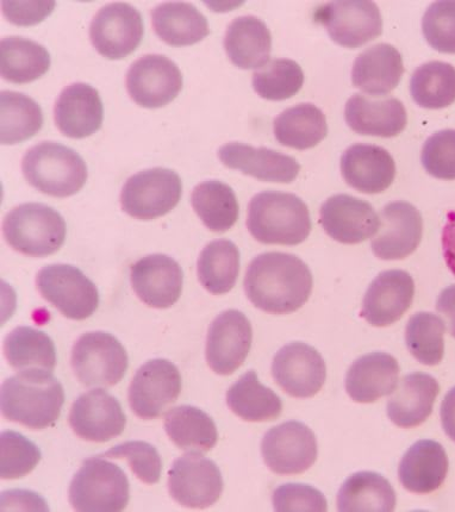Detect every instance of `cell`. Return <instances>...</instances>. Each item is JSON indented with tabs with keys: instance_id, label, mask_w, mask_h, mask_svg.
I'll return each mask as SVG.
<instances>
[{
	"instance_id": "cell-1",
	"label": "cell",
	"mask_w": 455,
	"mask_h": 512,
	"mask_svg": "<svg viewBox=\"0 0 455 512\" xmlns=\"http://www.w3.org/2000/svg\"><path fill=\"white\" fill-rule=\"evenodd\" d=\"M313 274L303 260L288 253H264L249 264L243 280L255 308L286 315L301 309L313 291Z\"/></svg>"
},
{
	"instance_id": "cell-2",
	"label": "cell",
	"mask_w": 455,
	"mask_h": 512,
	"mask_svg": "<svg viewBox=\"0 0 455 512\" xmlns=\"http://www.w3.org/2000/svg\"><path fill=\"white\" fill-rule=\"evenodd\" d=\"M2 414L30 429H46L59 420L65 391L52 371H21L2 385Z\"/></svg>"
},
{
	"instance_id": "cell-3",
	"label": "cell",
	"mask_w": 455,
	"mask_h": 512,
	"mask_svg": "<svg viewBox=\"0 0 455 512\" xmlns=\"http://www.w3.org/2000/svg\"><path fill=\"white\" fill-rule=\"evenodd\" d=\"M247 228L264 245H301L310 235V212L294 193L260 192L249 202Z\"/></svg>"
},
{
	"instance_id": "cell-4",
	"label": "cell",
	"mask_w": 455,
	"mask_h": 512,
	"mask_svg": "<svg viewBox=\"0 0 455 512\" xmlns=\"http://www.w3.org/2000/svg\"><path fill=\"white\" fill-rule=\"evenodd\" d=\"M22 171L36 190L56 198L76 195L89 177L83 158L56 142H42L30 148L24 155Z\"/></svg>"
},
{
	"instance_id": "cell-5",
	"label": "cell",
	"mask_w": 455,
	"mask_h": 512,
	"mask_svg": "<svg viewBox=\"0 0 455 512\" xmlns=\"http://www.w3.org/2000/svg\"><path fill=\"white\" fill-rule=\"evenodd\" d=\"M3 234L18 253L45 258L59 251L66 240V222L46 204L27 203L5 216Z\"/></svg>"
},
{
	"instance_id": "cell-6",
	"label": "cell",
	"mask_w": 455,
	"mask_h": 512,
	"mask_svg": "<svg viewBox=\"0 0 455 512\" xmlns=\"http://www.w3.org/2000/svg\"><path fill=\"white\" fill-rule=\"evenodd\" d=\"M129 498L126 473L99 455L84 461L68 490L72 508L81 512H120L127 508Z\"/></svg>"
},
{
	"instance_id": "cell-7",
	"label": "cell",
	"mask_w": 455,
	"mask_h": 512,
	"mask_svg": "<svg viewBox=\"0 0 455 512\" xmlns=\"http://www.w3.org/2000/svg\"><path fill=\"white\" fill-rule=\"evenodd\" d=\"M71 364L79 382L87 387H110L126 376V348L114 335L93 332L81 335L73 347Z\"/></svg>"
},
{
	"instance_id": "cell-8",
	"label": "cell",
	"mask_w": 455,
	"mask_h": 512,
	"mask_svg": "<svg viewBox=\"0 0 455 512\" xmlns=\"http://www.w3.org/2000/svg\"><path fill=\"white\" fill-rule=\"evenodd\" d=\"M41 296L70 320L84 321L99 307V292L79 268L56 264L43 267L36 277Z\"/></svg>"
},
{
	"instance_id": "cell-9",
	"label": "cell",
	"mask_w": 455,
	"mask_h": 512,
	"mask_svg": "<svg viewBox=\"0 0 455 512\" xmlns=\"http://www.w3.org/2000/svg\"><path fill=\"white\" fill-rule=\"evenodd\" d=\"M183 195L182 179L167 168H152L134 174L121 192V205L126 214L149 221L165 216L178 205Z\"/></svg>"
},
{
	"instance_id": "cell-10",
	"label": "cell",
	"mask_w": 455,
	"mask_h": 512,
	"mask_svg": "<svg viewBox=\"0 0 455 512\" xmlns=\"http://www.w3.org/2000/svg\"><path fill=\"white\" fill-rule=\"evenodd\" d=\"M314 20L326 28L330 39L345 48H359L383 33L382 14L370 0L324 4L314 12Z\"/></svg>"
},
{
	"instance_id": "cell-11",
	"label": "cell",
	"mask_w": 455,
	"mask_h": 512,
	"mask_svg": "<svg viewBox=\"0 0 455 512\" xmlns=\"http://www.w3.org/2000/svg\"><path fill=\"white\" fill-rule=\"evenodd\" d=\"M265 464L280 476L308 471L319 455L316 436L308 426L289 421L274 427L261 441Z\"/></svg>"
},
{
	"instance_id": "cell-12",
	"label": "cell",
	"mask_w": 455,
	"mask_h": 512,
	"mask_svg": "<svg viewBox=\"0 0 455 512\" xmlns=\"http://www.w3.org/2000/svg\"><path fill=\"white\" fill-rule=\"evenodd\" d=\"M223 487L220 468L199 453L183 455L168 472L170 495L183 507L209 508L221 498Z\"/></svg>"
},
{
	"instance_id": "cell-13",
	"label": "cell",
	"mask_w": 455,
	"mask_h": 512,
	"mask_svg": "<svg viewBox=\"0 0 455 512\" xmlns=\"http://www.w3.org/2000/svg\"><path fill=\"white\" fill-rule=\"evenodd\" d=\"M182 386V376L173 362L166 359L147 361L130 384V408L142 420H155L177 401Z\"/></svg>"
},
{
	"instance_id": "cell-14",
	"label": "cell",
	"mask_w": 455,
	"mask_h": 512,
	"mask_svg": "<svg viewBox=\"0 0 455 512\" xmlns=\"http://www.w3.org/2000/svg\"><path fill=\"white\" fill-rule=\"evenodd\" d=\"M145 26L143 18L128 3L104 6L93 18L90 37L97 52L110 60L127 58L139 47Z\"/></svg>"
},
{
	"instance_id": "cell-15",
	"label": "cell",
	"mask_w": 455,
	"mask_h": 512,
	"mask_svg": "<svg viewBox=\"0 0 455 512\" xmlns=\"http://www.w3.org/2000/svg\"><path fill=\"white\" fill-rule=\"evenodd\" d=\"M126 85L136 104L158 109L178 97L183 89V74L166 56L145 55L129 67Z\"/></svg>"
},
{
	"instance_id": "cell-16",
	"label": "cell",
	"mask_w": 455,
	"mask_h": 512,
	"mask_svg": "<svg viewBox=\"0 0 455 512\" xmlns=\"http://www.w3.org/2000/svg\"><path fill=\"white\" fill-rule=\"evenodd\" d=\"M252 324L243 312L227 310L211 323L205 347V358L211 370L220 376H230L251 351Z\"/></svg>"
},
{
	"instance_id": "cell-17",
	"label": "cell",
	"mask_w": 455,
	"mask_h": 512,
	"mask_svg": "<svg viewBox=\"0 0 455 512\" xmlns=\"http://www.w3.org/2000/svg\"><path fill=\"white\" fill-rule=\"evenodd\" d=\"M272 376L289 396L314 397L326 382V362L314 347L292 342L279 349L274 357Z\"/></svg>"
},
{
	"instance_id": "cell-18",
	"label": "cell",
	"mask_w": 455,
	"mask_h": 512,
	"mask_svg": "<svg viewBox=\"0 0 455 512\" xmlns=\"http://www.w3.org/2000/svg\"><path fill=\"white\" fill-rule=\"evenodd\" d=\"M68 422L80 439L104 443L120 436L127 426V416L114 396L102 389L81 395L73 403Z\"/></svg>"
},
{
	"instance_id": "cell-19",
	"label": "cell",
	"mask_w": 455,
	"mask_h": 512,
	"mask_svg": "<svg viewBox=\"0 0 455 512\" xmlns=\"http://www.w3.org/2000/svg\"><path fill=\"white\" fill-rule=\"evenodd\" d=\"M380 227L372 239V251L382 260H402L420 246L423 234L421 212L413 204L396 201L380 212Z\"/></svg>"
},
{
	"instance_id": "cell-20",
	"label": "cell",
	"mask_w": 455,
	"mask_h": 512,
	"mask_svg": "<svg viewBox=\"0 0 455 512\" xmlns=\"http://www.w3.org/2000/svg\"><path fill=\"white\" fill-rule=\"evenodd\" d=\"M130 280L137 297L148 307L167 309L182 296L184 273L171 256L152 254L135 262Z\"/></svg>"
},
{
	"instance_id": "cell-21",
	"label": "cell",
	"mask_w": 455,
	"mask_h": 512,
	"mask_svg": "<svg viewBox=\"0 0 455 512\" xmlns=\"http://www.w3.org/2000/svg\"><path fill=\"white\" fill-rule=\"evenodd\" d=\"M321 224L333 240L357 245L378 233L380 218L370 203L349 195L327 199L321 208Z\"/></svg>"
},
{
	"instance_id": "cell-22",
	"label": "cell",
	"mask_w": 455,
	"mask_h": 512,
	"mask_svg": "<svg viewBox=\"0 0 455 512\" xmlns=\"http://www.w3.org/2000/svg\"><path fill=\"white\" fill-rule=\"evenodd\" d=\"M414 295V279L408 272L380 273L365 293L361 317L375 327L391 326L410 309Z\"/></svg>"
},
{
	"instance_id": "cell-23",
	"label": "cell",
	"mask_w": 455,
	"mask_h": 512,
	"mask_svg": "<svg viewBox=\"0 0 455 512\" xmlns=\"http://www.w3.org/2000/svg\"><path fill=\"white\" fill-rule=\"evenodd\" d=\"M218 158L230 170L270 183H292L301 171V165L292 156L240 142L223 145Z\"/></svg>"
},
{
	"instance_id": "cell-24",
	"label": "cell",
	"mask_w": 455,
	"mask_h": 512,
	"mask_svg": "<svg viewBox=\"0 0 455 512\" xmlns=\"http://www.w3.org/2000/svg\"><path fill=\"white\" fill-rule=\"evenodd\" d=\"M341 173L346 183L366 195L388 190L396 177V164L386 149L358 143L341 158Z\"/></svg>"
},
{
	"instance_id": "cell-25",
	"label": "cell",
	"mask_w": 455,
	"mask_h": 512,
	"mask_svg": "<svg viewBox=\"0 0 455 512\" xmlns=\"http://www.w3.org/2000/svg\"><path fill=\"white\" fill-rule=\"evenodd\" d=\"M56 127L71 139H85L101 129L104 108L95 87L77 83L62 90L55 103Z\"/></svg>"
},
{
	"instance_id": "cell-26",
	"label": "cell",
	"mask_w": 455,
	"mask_h": 512,
	"mask_svg": "<svg viewBox=\"0 0 455 512\" xmlns=\"http://www.w3.org/2000/svg\"><path fill=\"white\" fill-rule=\"evenodd\" d=\"M345 120L355 133L390 139L400 135L407 127L405 106L396 98L372 99L364 95L349 98Z\"/></svg>"
},
{
	"instance_id": "cell-27",
	"label": "cell",
	"mask_w": 455,
	"mask_h": 512,
	"mask_svg": "<svg viewBox=\"0 0 455 512\" xmlns=\"http://www.w3.org/2000/svg\"><path fill=\"white\" fill-rule=\"evenodd\" d=\"M400 378V365L388 353L375 352L353 362L346 374L348 396L358 403H373L392 395Z\"/></svg>"
},
{
	"instance_id": "cell-28",
	"label": "cell",
	"mask_w": 455,
	"mask_h": 512,
	"mask_svg": "<svg viewBox=\"0 0 455 512\" xmlns=\"http://www.w3.org/2000/svg\"><path fill=\"white\" fill-rule=\"evenodd\" d=\"M438 380L430 374L415 372L404 376L388 402V416L400 428L420 426L432 415L436 397L439 396Z\"/></svg>"
},
{
	"instance_id": "cell-29",
	"label": "cell",
	"mask_w": 455,
	"mask_h": 512,
	"mask_svg": "<svg viewBox=\"0 0 455 512\" xmlns=\"http://www.w3.org/2000/svg\"><path fill=\"white\" fill-rule=\"evenodd\" d=\"M450 461L445 448L434 440L414 443L398 467L400 482L410 492L427 495L444 484Z\"/></svg>"
},
{
	"instance_id": "cell-30",
	"label": "cell",
	"mask_w": 455,
	"mask_h": 512,
	"mask_svg": "<svg viewBox=\"0 0 455 512\" xmlns=\"http://www.w3.org/2000/svg\"><path fill=\"white\" fill-rule=\"evenodd\" d=\"M403 74L401 53L388 43H379L355 59L352 83L372 97L385 96L401 83Z\"/></svg>"
},
{
	"instance_id": "cell-31",
	"label": "cell",
	"mask_w": 455,
	"mask_h": 512,
	"mask_svg": "<svg viewBox=\"0 0 455 512\" xmlns=\"http://www.w3.org/2000/svg\"><path fill=\"white\" fill-rule=\"evenodd\" d=\"M224 48L230 61L242 70L264 67L272 51L271 31L257 17L235 18L224 37Z\"/></svg>"
},
{
	"instance_id": "cell-32",
	"label": "cell",
	"mask_w": 455,
	"mask_h": 512,
	"mask_svg": "<svg viewBox=\"0 0 455 512\" xmlns=\"http://www.w3.org/2000/svg\"><path fill=\"white\" fill-rule=\"evenodd\" d=\"M155 34L167 45H196L210 34L207 18L195 5L185 2L164 3L152 10Z\"/></svg>"
},
{
	"instance_id": "cell-33",
	"label": "cell",
	"mask_w": 455,
	"mask_h": 512,
	"mask_svg": "<svg viewBox=\"0 0 455 512\" xmlns=\"http://www.w3.org/2000/svg\"><path fill=\"white\" fill-rule=\"evenodd\" d=\"M164 428L174 445L185 452L207 453L218 441L213 418L192 405H179L168 411Z\"/></svg>"
},
{
	"instance_id": "cell-34",
	"label": "cell",
	"mask_w": 455,
	"mask_h": 512,
	"mask_svg": "<svg viewBox=\"0 0 455 512\" xmlns=\"http://www.w3.org/2000/svg\"><path fill=\"white\" fill-rule=\"evenodd\" d=\"M280 145L305 151L319 145L328 134L327 118L314 104H298L280 114L273 124Z\"/></svg>"
},
{
	"instance_id": "cell-35",
	"label": "cell",
	"mask_w": 455,
	"mask_h": 512,
	"mask_svg": "<svg viewBox=\"0 0 455 512\" xmlns=\"http://www.w3.org/2000/svg\"><path fill=\"white\" fill-rule=\"evenodd\" d=\"M45 47L24 37H4L0 42V72L6 81L27 84L45 76L51 67Z\"/></svg>"
},
{
	"instance_id": "cell-36",
	"label": "cell",
	"mask_w": 455,
	"mask_h": 512,
	"mask_svg": "<svg viewBox=\"0 0 455 512\" xmlns=\"http://www.w3.org/2000/svg\"><path fill=\"white\" fill-rule=\"evenodd\" d=\"M230 410L248 422H268L282 415L283 402L276 392L259 382L258 374L249 371L227 392Z\"/></svg>"
},
{
	"instance_id": "cell-37",
	"label": "cell",
	"mask_w": 455,
	"mask_h": 512,
	"mask_svg": "<svg viewBox=\"0 0 455 512\" xmlns=\"http://www.w3.org/2000/svg\"><path fill=\"white\" fill-rule=\"evenodd\" d=\"M396 508V492L388 479L376 472L352 474L338 495L342 512H391Z\"/></svg>"
},
{
	"instance_id": "cell-38",
	"label": "cell",
	"mask_w": 455,
	"mask_h": 512,
	"mask_svg": "<svg viewBox=\"0 0 455 512\" xmlns=\"http://www.w3.org/2000/svg\"><path fill=\"white\" fill-rule=\"evenodd\" d=\"M191 203L204 226L215 233H224L239 220L238 198L232 187L222 181L208 180L197 185Z\"/></svg>"
},
{
	"instance_id": "cell-39",
	"label": "cell",
	"mask_w": 455,
	"mask_h": 512,
	"mask_svg": "<svg viewBox=\"0 0 455 512\" xmlns=\"http://www.w3.org/2000/svg\"><path fill=\"white\" fill-rule=\"evenodd\" d=\"M239 248L229 240L210 242L199 255V283L213 295H226L234 289L240 273Z\"/></svg>"
},
{
	"instance_id": "cell-40",
	"label": "cell",
	"mask_w": 455,
	"mask_h": 512,
	"mask_svg": "<svg viewBox=\"0 0 455 512\" xmlns=\"http://www.w3.org/2000/svg\"><path fill=\"white\" fill-rule=\"evenodd\" d=\"M5 357L17 371H53L56 366L54 342L46 333L31 327H18L6 336Z\"/></svg>"
},
{
	"instance_id": "cell-41",
	"label": "cell",
	"mask_w": 455,
	"mask_h": 512,
	"mask_svg": "<svg viewBox=\"0 0 455 512\" xmlns=\"http://www.w3.org/2000/svg\"><path fill=\"white\" fill-rule=\"evenodd\" d=\"M0 141L3 145H16L31 139L43 126V114L33 98L14 91L0 95Z\"/></svg>"
},
{
	"instance_id": "cell-42",
	"label": "cell",
	"mask_w": 455,
	"mask_h": 512,
	"mask_svg": "<svg viewBox=\"0 0 455 512\" xmlns=\"http://www.w3.org/2000/svg\"><path fill=\"white\" fill-rule=\"evenodd\" d=\"M410 93L421 108H447L455 102V67L442 61L420 66L411 77Z\"/></svg>"
},
{
	"instance_id": "cell-43",
	"label": "cell",
	"mask_w": 455,
	"mask_h": 512,
	"mask_svg": "<svg viewBox=\"0 0 455 512\" xmlns=\"http://www.w3.org/2000/svg\"><path fill=\"white\" fill-rule=\"evenodd\" d=\"M444 320L430 312H419L410 318L405 329V343L413 357L427 366L439 365L445 354Z\"/></svg>"
},
{
	"instance_id": "cell-44",
	"label": "cell",
	"mask_w": 455,
	"mask_h": 512,
	"mask_svg": "<svg viewBox=\"0 0 455 512\" xmlns=\"http://www.w3.org/2000/svg\"><path fill=\"white\" fill-rule=\"evenodd\" d=\"M252 84L255 92L266 101H285L301 91L304 73L294 60L274 59L254 72Z\"/></svg>"
},
{
	"instance_id": "cell-45",
	"label": "cell",
	"mask_w": 455,
	"mask_h": 512,
	"mask_svg": "<svg viewBox=\"0 0 455 512\" xmlns=\"http://www.w3.org/2000/svg\"><path fill=\"white\" fill-rule=\"evenodd\" d=\"M40 448L21 433L6 430L0 435V476L12 480L27 476L39 465Z\"/></svg>"
},
{
	"instance_id": "cell-46",
	"label": "cell",
	"mask_w": 455,
	"mask_h": 512,
	"mask_svg": "<svg viewBox=\"0 0 455 512\" xmlns=\"http://www.w3.org/2000/svg\"><path fill=\"white\" fill-rule=\"evenodd\" d=\"M102 458L126 459L133 473L141 482L154 485L161 478L162 460L158 449L145 441H128L110 448Z\"/></svg>"
},
{
	"instance_id": "cell-47",
	"label": "cell",
	"mask_w": 455,
	"mask_h": 512,
	"mask_svg": "<svg viewBox=\"0 0 455 512\" xmlns=\"http://www.w3.org/2000/svg\"><path fill=\"white\" fill-rule=\"evenodd\" d=\"M422 30L435 51L455 54V0L430 5L423 16Z\"/></svg>"
},
{
	"instance_id": "cell-48",
	"label": "cell",
	"mask_w": 455,
	"mask_h": 512,
	"mask_svg": "<svg viewBox=\"0 0 455 512\" xmlns=\"http://www.w3.org/2000/svg\"><path fill=\"white\" fill-rule=\"evenodd\" d=\"M421 161L430 176L455 180V130H441L430 136L423 145Z\"/></svg>"
},
{
	"instance_id": "cell-49",
	"label": "cell",
	"mask_w": 455,
	"mask_h": 512,
	"mask_svg": "<svg viewBox=\"0 0 455 512\" xmlns=\"http://www.w3.org/2000/svg\"><path fill=\"white\" fill-rule=\"evenodd\" d=\"M273 508L279 512H324L326 497L313 486L285 484L277 487L272 497Z\"/></svg>"
},
{
	"instance_id": "cell-50",
	"label": "cell",
	"mask_w": 455,
	"mask_h": 512,
	"mask_svg": "<svg viewBox=\"0 0 455 512\" xmlns=\"http://www.w3.org/2000/svg\"><path fill=\"white\" fill-rule=\"evenodd\" d=\"M55 6V2H3L2 10L10 23L30 27L45 21Z\"/></svg>"
},
{
	"instance_id": "cell-51",
	"label": "cell",
	"mask_w": 455,
	"mask_h": 512,
	"mask_svg": "<svg viewBox=\"0 0 455 512\" xmlns=\"http://www.w3.org/2000/svg\"><path fill=\"white\" fill-rule=\"evenodd\" d=\"M442 249L446 264L455 276V211L447 214V222L442 230Z\"/></svg>"
},
{
	"instance_id": "cell-52",
	"label": "cell",
	"mask_w": 455,
	"mask_h": 512,
	"mask_svg": "<svg viewBox=\"0 0 455 512\" xmlns=\"http://www.w3.org/2000/svg\"><path fill=\"white\" fill-rule=\"evenodd\" d=\"M436 309L446 318L450 333L455 339V285L446 287L440 293Z\"/></svg>"
},
{
	"instance_id": "cell-53",
	"label": "cell",
	"mask_w": 455,
	"mask_h": 512,
	"mask_svg": "<svg viewBox=\"0 0 455 512\" xmlns=\"http://www.w3.org/2000/svg\"><path fill=\"white\" fill-rule=\"evenodd\" d=\"M441 423L445 433L455 442V387L447 393L441 404Z\"/></svg>"
}]
</instances>
